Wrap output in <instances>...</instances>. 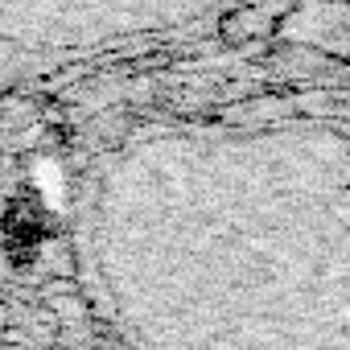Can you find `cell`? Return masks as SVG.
<instances>
[{
    "label": "cell",
    "instance_id": "cell-1",
    "mask_svg": "<svg viewBox=\"0 0 350 350\" xmlns=\"http://www.w3.org/2000/svg\"><path fill=\"white\" fill-rule=\"evenodd\" d=\"M83 256L136 342H350V128L148 136L83 206Z\"/></svg>",
    "mask_w": 350,
    "mask_h": 350
},
{
    "label": "cell",
    "instance_id": "cell-2",
    "mask_svg": "<svg viewBox=\"0 0 350 350\" xmlns=\"http://www.w3.org/2000/svg\"><path fill=\"white\" fill-rule=\"evenodd\" d=\"M231 0H0V87L190 29Z\"/></svg>",
    "mask_w": 350,
    "mask_h": 350
}]
</instances>
